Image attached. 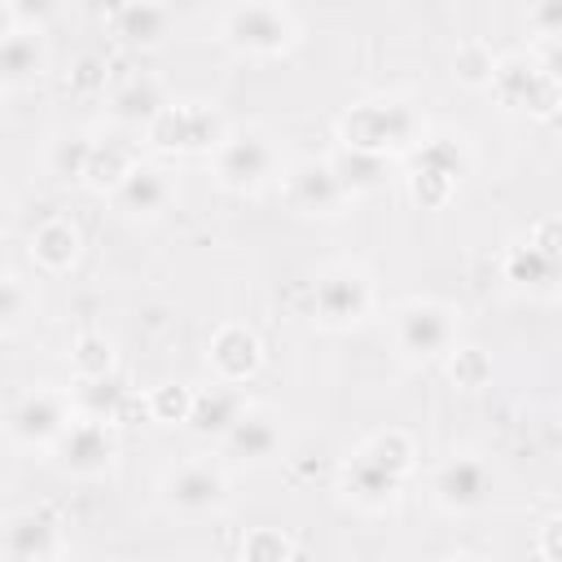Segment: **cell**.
<instances>
[{
    "label": "cell",
    "mask_w": 562,
    "mask_h": 562,
    "mask_svg": "<svg viewBox=\"0 0 562 562\" xmlns=\"http://www.w3.org/2000/svg\"><path fill=\"white\" fill-rule=\"evenodd\" d=\"M338 127H342L347 149H360V154H378L382 158L386 149L413 145L417 114L404 101H364V105H351Z\"/></svg>",
    "instance_id": "1"
},
{
    "label": "cell",
    "mask_w": 562,
    "mask_h": 562,
    "mask_svg": "<svg viewBox=\"0 0 562 562\" xmlns=\"http://www.w3.org/2000/svg\"><path fill=\"white\" fill-rule=\"evenodd\" d=\"M224 35L241 53H281L294 44V18L281 4H237L224 18Z\"/></svg>",
    "instance_id": "2"
},
{
    "label": "cell",
    "mask_w": 562,
    "mask_h": 562,
    "mask_svg": "<svg viewBox=\"0 0 562 562\" xmlns=\"http://www.w3.org/2000/svg\"><path fill=\"white\" fill-rule=\"evenodd\" d=\"M70 430V408L57 391H26L13 408H9V435L26 448L35 443H57Z\"/></svg>",
    "instance_id": "3"
},
{
    "label": "cell",
    "mask_w": 562,
    "mask_h": 562,
    "mask_svg": "<svg viewBox=\"0 0 562 562\" xmlns=\"http://www.w3.org/2000/svg\"><path fill=\"white\" fill-rule=\"evenodd\" d=\"M220 136H224L220 114L206 105H167L149 123V140L162 149H211V145H224Z\"/></svg>",
    "instance_id": "4"
},
{
    "label": "cell",
    "mask_w": 562,
    "mask_h": 562,
    "mask_svg": "<svg viewBox=\"0 0 562 562\" xmlns=\"http://www.w3.org/2000/svg\"><path fill=\"white\" fill-rule=\"evenodd\" d=\"M496 92L509 101V105H522L531 114H553L562 105V88L544 75V66H531L522 57H505L496 66Z\"/></svg>",
    "instance_id": "5"
},
{
    "label": "cell",
    "mask_w": 562,
    "mask_h": 562,
    "mask_svg": "<svg viewBox=\"0 0 562 562\" xmlns=\"http://www.w3.org/2000/svg\"><path fill=\"white\" fill-rule=\"evenodd\" d=\"M220 180L228 189H259L268 176H272V145L259 136V132H241V136H228L220 145Z\"/></svg>",
    "instance_id": "6"
},
{
    "label": "cell",
    "mask_w": 562,
    "mask_h": 562,
    "mask_svg": "<svg viewBox=\"0 0 562 562\" xmlns=\"http://www.w3.org/2000/svg\"><path fill=\"white\" fill-rule=\"evenodd\" d=\"M452 312L439 307V303H408L395 321V334H400V347L408 356H439L452 347Z\"/></svg>",
    "instance_id": "7"
},
{
    "label": "cell",
    "mask_w": 562,
    "mask_h": 562,
    "mask_svg": "<svg viewBox=\"0 0 562 562\" xmlns=\"http://www.w3.org/2000/svg\"><path fill=\"white\" fill-rule=\"evenodd\" d=\"M430 492H435V501L443 509H457V514L461 509H479L487 501V492H492V474H487V465L479 457H452V461H443L435 470Z\"/></svg>",
    "instance_id": "8"
},
{
    "label": "cell",
    "mask_w": 562,
    "mask_h": 562,
    "mask_svg": "<svg viewBox=\"0 0 562 562\" xmlns=\"http://www.w3.org/2000/svg\"><path fill=\"white\" fill-rule=\"evenodd\" d=\"M224 492H228V483H224L220 465H211V461H184L180 470L167 474V501L189 514L215 509L224 501Z\"/></svg>",
    "instance_id": "9"
},
{
    "label": "cell",
    "mask_w": 562,
    "mask_h": 562,
    "mask_svg": "<svg viewBox=\"0 0 562 562\" xmlns=\"http://www.w3.org/2000/svg\"><path fill=\"white\" fill-rule=\"evenodd\" d=\"M285 189H290V202L299 211H307V215H329L347 198L342 180L334 176V162H299L290 171Z\"/></svg>",
    "instance_id": "10"
},
{
    "label": "cell",
    "mask_w": 562,
    "mask_h": 562,
    "mask_svg": "<svg viewBox=\"0 0 562 562\" xmlns=\"http://www.w3.org/2000/svg\"><path fill=\"white\" fill-rule=\"evenodd\" d=\"M57 457L70 474H97L110 465L114 457V443L105 435V422H70V430L57 439Z\"/></svg>",
    "instance_id": "11"
},
{
    "label": "cell",
    "mask_w": 562,
    "mask_h": 562,
    "mask_svg": "<svg viewBox=\"0 0 562 562\" xmlns=\"http://www.w3.org/2000/svg\"><path fill=\"white\" fill-rule=\"evenodd\" d=\"M4 553H9V562H53V553H57V522L44 509H26V514L9 518Z\"/></svg>",
    "instance_id": "12"
},
{
    "label": "cell",
    "mask_w": 562,
    "mask_h": 562,
    "mask_svg": "<svg viewBox=\"0 0 562 562\" xmlns=\"http://www.w3.org/2000/svg\"><path fill=\"white\" fill-rule=\"evenodd\" d=\"M316 312L325 325H351L369 312V285L356 272H329L316 285Z\"/></svg>",
    "instance_id": "13"
},
{
    "label": "cell",
    "mask_w": 562,
    "mask_h": 562,
    "mask_svg": "<svg viewBox=\"0 0 562 562\" xmlns=\"http://www.w3.org/2000/svg\"><path fill=\"white\" fill-rule=\"evenodd\" d=\"M211 364H215V373L224 382L250 378L259 369V342H255V334L241 329V325H224L215 334V342H211Z\"/></svg>",
    "instance_id": "14"
},
{
    "label": "cell",
    "mask_w": 562,
    "mask_h": 562,
    "mask_svg": "<svg viewBox=\"0 0 562 562\" xmlns=\"http://www.w3.org/2000/svg\"><path fill=\"white\" fill-rule=\"evenodd\" d=\"M342 479H347V492H351L356 501H364V505H382V501H391V496L400 492V483H404V474H395L391 465H382L369 448L356 452V457L347 461Z\"/></svg>",
    "instance_id": "15"
},
{
    "label": "cell",
    "mask_w": 562,
    "mask_h": 562,
    "mask_svg": "<svg viewBox=\"0 0 562 562\" xmlns=\"http://www.w3.org/2000/svg\"><path fill=\"white\" fill-rule=\"evenodd\" d=\"M241 417H246L241 395H237L233 386H211V391H198V395H193L189 426L202 430V435H228Z\"/></svg>",
    "instance_id": "16"
},
{
    "label": "cell",
    "mask_w": 562,
    "mask_h": 562,
    "mask_svg": "<svg viewBox=\"0 0 562 562\" xmlns=\"http://www.w3.org/2000/svg\"><path fill=\"white\" fill-rule=\"evenodd\" d=\"M44 70V44H40V31H13L4 44H0V79L4 88H18L26 79H35Z\"/></svg>",
    "instance_id": "17"
},
{
    "label": "cell",
    "mask_w": 562,
    "mask_h": 562,
    "mask_svg": "<svg viewBox=\"0 0 562 562\" xmlns=\"http://www.w3.org/2000/svg\"><path fill=\"white\" fill-rule=\"evenodd\" d=\"M31 255H35L44 268H53V272L70 268L75 255H79V233H75V224H66V220H44V224L31 233Z\"/></svg>",
    "instance_id": "18"
},
{
    "label": "cell",
    "mask_w": 562,
    "mask_h": 562,
    "mask_svg": "<svg viewBox=\"0 0 562 562\" xmlns=\"http://www.w3.org/2000/svg\"><path fill=\"white\" fill-rule=\"evenodd\" d=\"M167 110V101H162V88L154 83V79H127L119 92H114V114L123 119V123H154L158 114Z\"/></svg>",
    "instance_id": "19"
},
{
    "label": "cell",
    "mask_w": 562,
    "mask_h": 562,
    "mask_svg": "<svg viewBox=\"0 0 562 562\" xmlns=\"http://www.w3.org/2000/svg\"><path fill=\"white\" fill-rule=\"evenodd\" d=\"M167 9L162 4H123L114 13V35H123L127 44H154L167 31Z\"/></svg>",
    "instance_id": "20"
},
{
    "label": "cell",
    "mask_w": 562,
    "mask_h": 562,
    "mask_svg": "<svg viewBox=\"0 0 562 562\" xmlns=\"http://www.w3.org/2000/svg\"><path fill=\"white\" fill-rule=\"evenodd\" d=\"M162 202H167V180H162V171H149V167H136L119 189V206L132 215H149Z\"/></svg>",
    "instance_id": "21"
},
{
    "label": "cell",
    "mask_w": 562,
    "mask_h": 562,
    "mask_svg": "<svg viewBox=\"0 0 562 562\" xmlns=\"http://www.w3.org/2000/svg\"><path fill=\"white\" fill-rule=\"evenodd\" d=\"M75 400L88 408L92 422H114L119 408H123V400H127V386L119 378H110V373L105 378H79Z\"/></svg>",
    "instance_id": "22"
},
{
    "label": "cell",
    "mask_w": 562,
    "mask_h": 562,
    "mask_svg": "<svg viewBox=\"0 0 562 562\" xmlns=\"http://www.w3.org/2000/svg\"><path fill=\"white\" fill-rule=\"evenodd\" d=\"M228 448L237 452V457H272V448H277V426L268 422V417H259V413H246L228 435Z\"/></svg>",
    "instance_id": "23"
},
{
    "label": "cell",
    "mask_w": 562,
    "mask_h": 562,
    "mask_svg": "<svg viewBox=\"0 0 562 562\" xmlns=\"http://www.w3.org/2000/svg\"><path fill=\"white\" fill-rule=\"evenodd\" d=\"M136 167L127 162V154L119 149V145H92V158H88V171H83V180L92 184V189H123V180L132 176Z\"/></svg>",
    "instance_id": "24"
},
{
    "label": "cell",
    "mask_w": 562,
    "mask_h": 562,
    "mask_svg": "<svg viewBox=\"0 0 562 562\" xmlns=\"http://www.w3.org/2000/svg\"><path fill=\"white\" fill-rule=\"evenodd\" d=\"M382 171H386V162H382L378 154H360V149H347V154L334 162V176L342 180L347 193H356V189H373V184L382 180Z\"/></svg>",
    "instance_id": "25"
},
{
    "label": "cell",
    "mask_w": 562,
    "mask_h": 562,
    "mask_svg": "<svg viewBox=\"0 0 562 562\" xmlns=\"http://www.w3.org/2000/svg\"><path fill=\"white\" fill-rule=\"evenodd\" d=\"M562 263H553V259H544L531 241L527 246H518V250H509V259H505V272H509V281H522V285H544L553 272H558Z\"/></svg>",
    "instance_id": "26"
},
{
    "label": "cell",
    "mask_w": 562,
    "mask_h": 562,
    "mask_svg": "<svg viewBox=\"0 0 562 562\" xmlns=\"http://www.w3.org/2000/svg\"><path fill=\"white\" fill-rule=\"evenodd\" d=\"M417 167L439 171V176H448V180H461V171H465V154H461L457 140H430V145L422 149Z\"/></svg>",
    "instance_id": "27"
},
{
    "label": "cell",
    "mask_w": 562,
    "mask_h": 562,
    "mask_svg": "<svg viewBox=\"0 0 562 562\" xmlns=\"http://www.w3.org/2000/svg\"><path fill=\"white\" fill-rule=\"evenodd\" d=\"M241 558L246 562H290V540L281 531H272V527H259V531L246 536Z\"/></svg>",
    "instance_id": "28"
},
{
    "label": "cell",
    "mask_w": 562,
    "mask_h": 562,
    "mask_svg": "<svg viewBox=\"0 0 562 562\" xmlns=\"http://www.w3.org/2000/svg\"><path fill=\"white\" fill-rule=\"evenodd\" d=\"M452 189H457V180H448V176H439V171H426V167L413 171V198H417L422 206H443V202L452 198Z\"/></svg>",
    "instance_id": "29"
},
{
    "label": "cell",
    "mask_w": 562,
    "mask_h": 562,
    "mask_svg": "<svg viewBox=\"0 0 562 562\" xmlns=\"http://www.w3.org/2000/svg\"><path fill=\"white\" fill-rule=\"evenodd\" d=\"M487 373H492V360H487L479 347H461V351L452 356V378H457V386H483Z\"/></svg>",
    "instance_id": "30"
},
{
    "label": "cell",
    "mask_w": 562,
    "mask_h": 562,
    "mask_svg": "<svg viewBox=\"0 0 562 562\" xmlns=\"http://www.w3.org/2000/svg\"><path fill=\"white\" fill-rule=\"evenodd\" d=\"M452 66H457V75H461L465 83H492V79H496V61H492L479 44H465Z\"/></svg>",
    "instance_id": "31"
},
{
    "label": "cell",
    "mask_w": 562,
    "mask_h": 562,
    "mask_svg": "<svg viewBox=\"0 0 562 562\" xmlns=\"http://www.w3.org/2000/svg\"><path fill=\"white\" fill-rule=\"evenodd\" d=\"M75 369L83 378H105L110 373V342L105 338H79L75 347Z\"/></svg>",
    "instance_id": "32"
},
{
    "label": "cell",
    "mask_w": 562,
    "mask_h": 562,
    "mask_svg": "<svg viewBox=\"0 0 562 562\" xmlns=\"http://www.w3.org/2000/svg\"><path fill=\"white\" fill-rule=\"evenodd\" d=\"M149 408H154L162 422H189V413H193V395H189L184 386H162V391L149 400Z\"/></svg>",
    "instance_id": "33"
},
{
    "label": "cell",
    "mask_w": 562,
    "mask_h": 562,
    "mask_svg": "<svg viewBox=\"0 0 562 562\" xmlns=\"http://www.w3.org/2000/svg\"><path fill=\"white\" fill-rule=\"evenodd\" d=\"M88 158H92V140L70 136V140H61V149H57V171H61V176H79V180H83Z\"/></svg>",
    "instance_id": "34"
},
{
    "label": "cell",
    "mask_w": 562,
    "mask_h": 562,
    "mask_svg": "<svg viewBox=\"0 0 562 562\" xmlns=\"http://www.w3.org/2000/svg\"><path fill=\"white\" fill-rule=\"evenodd\" d=\"M531 246H536L544 259L562 263V220H544V224H536V233H531Z\"/></svg>",
    "instance_id": "35"
},
{
    "label": "cell",
    "mask_w": 562,
    "mask_h": 562,
    "mask_svg": "<svg viewBox=\"0 0 562 562\" xmlns=\"http://www.w3.org/2000/svg\"><path fill=\"white\" fill-rule=\"evenodd\" d=\"M531 26L544 35V40H558L562 35V0H544L531 9Z\"/></svg>",
    "instance_id": "36"
},
{
    "label": "cell",
    "mask_w": 562,
    "mask_h": 562,
    "mask_svg": "<svg viewBox=\"0 0 562 562\" xmlns=\"http://www.w3.org/2000/svg\"><path fill=\"white\" fill-rule=\"evenodd\" d=\"M0 316H4V329H13V325H18V316H22V285H18V277H4Z\"/></svg>",
    "instance_id": "37"
},
{
    "label": "cell",
    "mask_w": 562,
    "mask_h": 562,
    "mask_svg": "<svg viewBox=\"0 0 562 562\" xmlns=\"http://www.w3.org/2000/svg\"><path fill=\"white\" fill-rule=\"evenodd\" d=\"M544 75L562 88V35L558 40H544Z\"/></svg>",
    "instance_id": "38"
},
{
    "label": "cell",
    "mask_w": 562,
    "mask_h": 562,
    "mask_svg": "<svg viewBox=\"0 0 562 562\" xmlns=\"http://www.w3.org/2000/svg\"><path fill=\"white\" fill-rule=\"evenodd\" d=\"M540 549H544V558H549V562H562V518H553V522L544 527Z\"/></svg>",
    "instance_id": "39"
},
{
    "label": "cell",
    "mask_w": 562,
    "mask_h": 562,
    "mask_svg": "<svg viewBox=\"0 0 562 562\" xmlns=\"http://www.w3.org/2000/svg\"><path fill=\"white\" fill-rule=\"evenodd\" d=\"M75 88H97V61H92V57H83V61H79V75H75Z\"/></svg>",
    "instance_id": "40"
},
{
    "label": "cell",
    "mask_w": 562,
    "mask_h": 562,
    "mask_svg": "<svg viewBox=\"0 0 562 562\" xmlns=\"http://www.w3.org/2000/svg\"><path fill=\"white\" fill-rule=\"evenodd\" d=\"M448 562H483V558H448Z\"/></svg>",
    "instance_id": "41"
},
{
    "label": "cell",
    "mask_w": 562,
    "mask_h": 562,
    "mask_svg": "<svg viewBox=\"0 0 562 562\" xmlns=\"http://www.w3.org/2000/svg\"><path fill=\"white\" fill-rule=\"evenodd\" d=\"M53 562H79V558H53Z\"/></svg>",
    "instance_id": "42"
}]
</instances>
